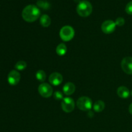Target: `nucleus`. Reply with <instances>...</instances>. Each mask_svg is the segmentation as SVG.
I'll return each instance as SVG.
<instances>
[{
    "instance_id": "ddd939ff",
    "label": "nucleus",
    "mask_w": 132,
    "mask_h": 132,
    "mask_svg": "<svg viewBox=\"0 0 132 132\" xmlns=\"http://www.w3.org/2000/svg\"><path fill=\"white\" fill-rule=\"evenodd\" d=\"M40 24L43 27H48L51 24V19L48 15L44 14L40 18Z\"/></svg>"
},
{
    "instance_id": "7ed1b4c3",
    "label": "nucleus",
    "mask_w": 132,
    "mask_h": 132,
    "mask_svg": "<svg viewBox=\"0 0 132 132\" xmlns=\"http://www.w3.org/2000/svg\"><path fill=\"white\" fill-rule=\"evenodd\" d=\"M75 32L73 28L70 26H64L61 29L59 36L64 41H69L74 37Z\"/></svg>"
},
{
    "instance_id": "6e6552de",
    "label": "nucleus",
    "mask_w": 132,
    "mask_h": 132,
    "mask_svg": "<svg viewBox=\"0 0 132 132\" xmlns=\"http://www.w3.org/2000/svg\"><path fill=\"white\" fill-rule=\"evenodd\" d=\"M116 28V24L114 21L112 20H106L102 24L101 30L104 34H111L114 32Z\"/></svg>"
},
{
    "instance_id": "2eb2a0df",
    "label": "nucleus",
    "mask_w": 132,
    "mask_h": 132,
    "mask_svg": "<svg viewBox=\"0 0 132 132\" xmlns=\"http://www.w3.org/2000/svg\"><path fill=\"white\" fill-rule=\"evenodd\" d=\"M105 108V104L102 101H97L94 104V110L96 112H101Z\"/></svg>"
},
{
    "instance_id": "6ab92c4d",
    "label": "nucleus",
    "mask_w": 132,
    "mask_h": 132,
    "mask_svg": "<svg viewBox=\"0 0 132 132\" xmlns=\"http://www.w3.org/2000/svg\"><path fill=\"white\" fill-rule=\"evenodd\" d=\"M54 97L57 100H61V99H63V95L60 91H56L54 92Z\"/></svg>"
},
{
    "instance_id": "4468645a",
    "label": "nucleus",
    "mask_w": 132,
    "mask_h": 132,
    "mask_svg": "<svg viewBox=\"0 0 132 132\" xmlns=\"http://www.w3.org/2000/svg\"><path fill=\"white\" fill-rule=\"evenodd\" d=\"M67 48L65 44L60 43L56 48V52L59 56H63L67 53Z\"/></svg>"
},
{
    "instance_id": "5701e85b",
    "label": "nucleus",
    "mask_w": 132,
    "mask_h": 132,
    "mask_svg": "<svg viewBox=\"0 0 132 132\" xmlns=\"http://www.w3.org/2000/svg\"><path fill=\"white\" fill-rule=\"evenodd\" d=\"M131 95H132V91H131Z\"/></svg>"
},
{
    "instance_id": "39448f33",
    "label": "nucleus",
    "mask_w": 132,
    "mask_h": 132,
    "mask_svg": "<svg viewBox=\"0 0 132 132\" xmlns=\"http://www.w3.org/2000/svg\"><path fill=\"white\" fill-rule=\"evenodd\" d=\"M61 108L66 113L72 112L75 108V102L73 99L69 97L63 98L61 103Z\"/></svg>"
},
{
    "instance_id": "9d476101",
    "label": "nucleus",
    "mask_w": 132,
    "mask_h": 132,
    "mask_svg": "<svg viewBox=\"0 0 132 132\" xmlns=\"http://www.w3.org/2000/svg\"><path fill=\"white\" fill-rule=\"evenodd\" d=\"M62 81H63V76L57 72L52 73L49 77V82L54 86L59 85Z\"/></svg>"
},
{
    "instance_id": "a211bd4d",
    "label": "nucleus",
    "mask_w": 132,
    "mask_h": 132,
    "mask_svg": "<svg viewBox=\"0 0 132 132\" xmlns=\"http://www.w3.org/2000/svg\"><path fill=\"white\" fill-rule=\"evenodd\" d=\"M26 68H27V63L24 61H19L15 65V68L18 70H23Z\"/></svg>"
},
{
    "instance_id": "20e7f679",
    "label": "nucleus",
    "mask_w": 132,
    "mask_h": 132,
    "mask_svg": "<svg viewBox=\"0 0 132 132\" xmlns=\"http://www.w3.org/2000/svg\"><path fill=\"white\" fill-rule=\"evenodd\" d=\"M77 106L78 108L82 111L90 110L92 106V100L88 97H81L77 101Z\"/></svg>"
},
{
    "instance_id": "412c9836",
    "label": "nucleus",
    "mask_w": 132,
    "mask_h": 132,
    "mask_svg": "<svg viewBox=\"0 0 132 132\" xmlns=\"http://www.w3.org/2000/svg\"><path fill=\"white\" fill-rule=\"evenodd\" d=\"M125 10H126V13H127L128 14L132 15V1L129 2L127 4Z\"/></svg>"
},
{
    "instance_id": "1a4fd4ad",
    "label": "nucleus",
    "mask_w": 132,
    "mask_h": 132,
    "mask_svg": "<svg viewBox=\"0 0 132 132\" xmlns=\"http://www.w3.org/2000/svg\"><path fill=\"white\" fill-rule=\"evenodd\" d=\"M20 73L16 70H12L8 75V82L11 85H16L20 81Z\"/></svg>"
},
{
    "instance_id": "9b49d317",
    "label": "nucleus",
    "mask_w": 132,
    "mask_h": 132,
    "mask_svg": "<svg viewBox=\"0 0 132 132\" xmlns=\"http://www.w3.org/2000/svg\"><path fill=\"white\" fill-rule=\"evenodd\" d=\"M117 95L119 97L122 98V99H126L130 96V90L128 88L126 87V86H120L117 90Z\"/></svg>"
},
{
    "instance_id": "4be33fe9",
    "label": "nucleus",
    "mask_w": 132,
    "mask_h": 132,
    "mask_svg": "<svg viewBox=\"0 0 132 132\" xmlns=\"http://www.w3.org/2000/svg\"><path fill=\"white\" fill-rule=\"evenodd\" d=\"M129 112L130 113V114L132 115V103L129 106Z\"/></svg>"
},
{
    "instance_id": "aec40b11",
    "label": "nucleus",
    "mask_w": 132,
    "mask_h": 132,
    "mask_svg": "<svg viewBox=\"0 0 132 132\" xmlns=\"http://www.w3.org/2000/svg\"><path fill=\"white\" fill-rule=\"evenodd\" d=\"M116 26H119V27H121V26H123L125 24V19L122 18H118L116 21Z\"/></svg>"
},
{
    "instance_id": "f8f14e48",
    "label": "nucleus",
    "mask_w": 132,
    "mask_h": 132,
    "mask_svg": "<svg viewBox=\"0 0 132 132\" xmlns=\"http://www.w3.org/2000/svg\"><path fill=\"white\" fill-rule=\"evenodd\" d=\"M63 92L67 95H70L74 93L76 90V86L72 82H67L63 86Z\"/></svg>"
},
{
    "instance_id": "dca6fc26",
    "label": "nucleus",
    "mask_w": 132,
    "mask_h": 132,
    "mask_svg": "<svg viewBox=\"0 0 132 132\" xmlns=\"http://www.w3.org/2000/svg\"><path fill=\"white\" fill-rule=\"evenodd\" d=\"M36 78L38 81H41V82H44L46 79V73L42 70H39L37 72L36 74Z\"/></svg>"
},
{
    "instance_id": "423d86ee",
    "label": "nucleus",
    "mask_w": 132,
    "mask_h": 132,
    "mask_svg": "<svg viewBox=\"0 0 132 132\" xmlns=\"http://www.w3.org/2000/svg\"><path fill=\"white\" fill-rule=\"evenodd\" d=\"M38 92L43 97L48 98L52 95L53 89L50 85L43 82L39 86Z\"/></svg>"
},
{
    "instance_id": "f03ea898",
    "label": "nucleus",
    "mask_w": 132,
    "mask_h": 132,
    "mask_svg": "<svg viewBox=\"0 0 132 132\" xmlns=\"http://www.w3.org/2000/svg\"><path fill=\"white\" fill-rule=\"evenodd\" d=\"M77 12L80 16L88 17L92 12V6L91 3L87 1H80L77 6Z\"/></svg>"
},
{
    "instance_id": "f3484780",
    "label": "nucleus",
    "mask_w": 132,
    "mask_h": 132,
    "mask_svg": "<svg viewBox=\"0 0 132 132\" xmlns=\"http://www.w3.org/2000/svg\"><path fill=\"white\" fill-rule=\"evenodd\" d=\"M37 5L39 7L45 10H47L50 8V4L46 1H43V0H39L37 2Z\"/></svg>"
},
{
    "instance_id": "0eeeda50",
    "label": "nucleus",
    "mask_w": 132,
    "mask_h": 132,
    "mask_svg": "<svg viewBox=\"0 0 132 132\" xmlns=\"http://www.w3.org/2000/svg\"><path fill=\"white\" fill-rule=\"evenodd\" d=\"M121 68L127 74H132V57H126L121 62Z\"/></svg>"
},
{
    "instance_id": "f257e3e1",
    "label": "nucleus",
    "mask_w": 132,
    "mask_h": 132,
    "mask_svg": "<svg viewBox=\"0 0 132 132\" xmlns=\"http://www.w3.org/2000/svg\"><path fill=\"white\" fill-rule=\"evenodd\" d=\"M41 12L38 7L34 5H29L24 8L22 12V17L25 21L34 22L40 17Z\"/></svg>"
}]
</instances>
